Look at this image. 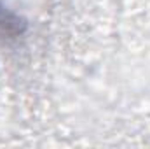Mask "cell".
Returning a JSON list of instances; mask_svg holds the SVG:
<instances>
[{
	"label": "cell",
	"mask_w": 150,
	"mask_h": 149,
	"mask_svg": "<svg viewBox=\"0 0 150 149\" xmlns=\"http://www.w3.org/2000/svg\"><path fill=\"white\" fill-rule=\"evenodd\" d=\"M14 23H16V21L9 19L7 14H5V11H4V7L0 5V27H9V25H14Z\"/></svg>",
	"instance_id": "cell-1"
}]
</instances>
